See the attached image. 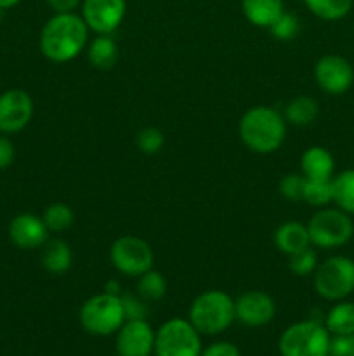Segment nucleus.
I'll return each mask as SVG.
<instances>
[{"label":"nucleus","instance_id":"obj_1","mask_svg":"<svg viewBox=\"0 0 354 356\" xmlns=\"http://www.w3.org/2000/svg\"><path fill=\"white\" fill-rule=\"evenodd\" d=\"M89 33L90 30L80 14H54L40 31V52L52 63L73 61L89 44Z\"/></svg>","mask_w":354,"mask_h":356},{"label":"nucleus","instance_id":"obj_2","mask_svg":"<svg viewBox=\"0 0 354 356\" xmlns=\"http://www.w3.org/2000/svg\"><path fill=\"white\" fill-rule=\"evenodd\" d=\"M287 120L273 106H252L242 115L238 134L243 145L257 155L278 152L287 138Z\"/></svg>","mask_w":354,"mask_h":356},{"label":"nucleus","instance_id":"obj_3","mask_svg":"<svg viewBox=\"0 0 354 356\" xmlns=\"http://www.w3.org/2000/svg\"><path fill=\"white\" fill-rule=\"evenodd\" d=\"M187 320L201 336H219L236 320L235 299L219 289L201 292L191 302Z\"/></svg>","mask_w":354,"mask_h":356},{"label":"nucleus","instance_id":"obj_4","mask_svg":"<svg viewBox=\"0 0 354 356\" xmlns=\"http://www.w3.org/2000/svg\"><path fill=\"white\" fill-rule=\"evenodd\" d=\"M78 320L83 330L90 336L106 337L117 334L127 318L120 296L103 291L83 302L78 312Z\"/></svg>","mask_w":354,"mask_h":356},{"label":"nucleus","instance_id":"obj_5","mask_svg":"<svg viewBox=\"0 0 354 356\" xmlns=\"http://www.w3.org/2000/svg\"><path fill=\"white\" fill-rule=\"evenodd\" d=\"M330 337L323 322L302 320L283 330L278 350L281 356H328Z\"/></svg>","mask_w":354,"mask_h":356},{"label":"nucleus","instance_id":"obj_6","mask_svg":"<svg viewBox=\"0 0 354 356\" xmlns=\"http://www.w3.org/2000/svg\"><path fill=\"white\" fill-rule=\"evenodd\" d=\"M311 245L332 250L349 243L354 235V222L347 212L339 207L318 209L307 222Z\"/></svg>","mask_w":354,"mask_h":356},{"label":"nucleus","instance_id":"obj_7","mask_svg":"<svg viewBox=\"0 0 354 356\" xmlns=\"http://www.w3.org/2000/svg\"><path fill=\"white\" fill-rule=\"evenodd\" d=\"M312 287L325 301L347 299L354 292V261L347 256H332L319 263L312 273Z\"/></svg>","mask_w":354,"mask_h":356},{"label":"nucleus","instance_id":"obj_8","mask_svg":"<svg viewBox=\"0 0 354 356\" xmlns=\"http://www.w3.org/2000/svg\"><path fill=\"white\" fill-rule=\"evenodd\" d=\"M201 334L187 318H170L155 332L156 356H200Z\"/></svg>","mask_w":354,"mask_h":356},{"label":"nucleus","instance_id":"obj_9","mask_svg":"<svg viewBox=\"0 0 354 356\" xmlns=\"http://www.w3.org/2000/svg\"><path fill=\"white\" fill-rule=\"evenodd\" d=\"M110 261L120 275L137 278L151 270L155 254L146 240L134 235H124L111 243Z\"/></svg>","mask_w":354,"mask_h":356},{"label":"nucleus","instance_id":"obj_10","mask_svg":"<svg viewBox=\"0 0 354 356\" xmlns=\"http://www.w3.org/2000/svg\"><path fill=\"white\" fill-rule=\"evenodd\" d=\"M314 82L330 96H342L353 87L354 68L344 56L326 54L314 65Z\"/></svg>","mask_w":354,"mask_h":356},{"label":"nucleus","instance_id":"obj_11","mask_svg":"<svg viewBox=\"0 0 354 356\" xmlns=\"http://www.w3.org/2000/svg\"><path fill=\"white\" fill-rule=\"evenodd\" d=\"M127 13L125 0H82L80 16L96 35H111L124 23Z\"/></svg>","mask_w":354,"mask_h":356},{"label":"nucleus","instance_id":"obj_12","mask_svg":"<svg viewBox=\"0 0 354 356\" xmlns=\"http://www.w3.org/2000/svg\"><path fill=\"white\" fill-rule=\"evenodd\" d=\"M33 117V99L23 89H9L0 94V134H17Z\"/></svg>","mask_w":354,"mask_h":356},{"label":"nucleus","instance_id":"obj_13","mask_svg":"<svg viewBox=\"0 0 354 356\" xmlns=\"http://www.w3.org/2000/svg\"><path fill=\"white\" fill-rule=\"evenodd\" d=\"M236 320L250 329L266 327L276 316V302L262 291H246L235 299Z\"/></svg>","mask_w":354,"mask_h":356},{"label":"nucleus","instance_id":"obj_14","mask_svg":"<svg viewBox=\"0 0 354 356\" xmlns=\"http://www.w3.org/2000/svg\"><path fill=\"white\" fill-rule=\"evenodd\" d=\"M118 356H151L155 353V330L148 320H125L115 339Z\"/></svg>","mask_w":354,"mask_h":356},{"label":"nucleus","instance_id":"obj_15","mask_svg":"<svg viewBox=\"0 0 354 356\" xmlns=\"http://www.w3.org/2000/svg\"><path fill=\"white\" fill-rule=\"evenodd\" d=\"M9 238L17 249L35 250L42 249L49 240V229L42 216L31 212H21L9 222Z\"/></svg>","mask_w":354,"mask_h":356},{"label":"nucleus","instance_id":"obj_16","mask_svg":"<svg viewBox=\"0 0 354 356\" xmlns=\"http://www.w3.org/2000/svg\"><path fill=\"white\" fill-rule=\"evenodd\" d=\"M301 172L305 179H332L335 176V159L323 146H311L301 156Z\"/></svg>","mask_w":354,"mask_h":356},{"label":"nucleus","instance_id":"obj_17","mask_svg":"<svg viewBox=\"0 0 354 356\" xmlns=\"http://www.w3.org/2000/svg\"><path fill=\"white\" fill-rule=\"evenodd\" d=\"M274 245L285 256L298 252V250L311 247L307 225H302L298 221H287L276 228L273 235Z\"/></svg>","mask_w":354,"mask_h":356},{"label":"nucleus","instance_id":"obj_18","mask_svg":"<svg viewBox=\"0 0 354 356\" xmlns=\"http://www.w3.org/2000/svg\"><path fill=\"white\" fill-rule=\"evenodd\" d=\"M40 264L47 273L65 275L73 264L71 247L61 238H49L42 245Z\"/></svg>","mask_w":354,"mask_h":356},{"label":"nucleus","instance_id":"obj_19","mask_svg":"<svg viewBox=\"0 0 354 356\" xmlns=\"http://www.w3.org/2000/svg\"><path fill=\"white\" fill-rule=\"evenodd\" d=\"M242 13L250 24L269 30L285 13L283 0H242Z\"/></svg>","mask_w":354,"mask_h":356},{"label":"nucleus","instance_id":"obj_20","mask_svg":"<svg viewBox=\"0 0 354 356\" xmlns=\"http://www.w3.org/2000/svg\"><path fill=\"white\" fill-rule=\"evenodd\" d=\"M118 44L111 35H96V38L87 44V61L99 72H108L118 61Z\"/></svg>","mask_w":354,"mask_h":356},{"label":"nucleus","instance_id":"obj_21","mask_svg":"<svg viewBox=\"0 0 354 356\" xmlns=\"http://www.w3.org/2000/svg\"><path fill=\"white\" fill-rule=\"evenodd\" d=\"M319 104L311 96H297L288 101L283 110V117L287 124L295 127H307L318 118Z\"/></svg>","mask_w":354,"mask_h":356},{"label":"nucleus","instance_id":"obj_22","mask_svg":"<svg viewBox=\"0 0 354 356\" xmlns=\"http://www.w3.org/2000/svg\"><path fill=\"white\" fill-rule=\"evenodd\" d=\"M323 325L330 332V336H342V334H354V302L337 301L325 315Z\"/></svg>","mask_w":354,"mask_h":356},{"label":"nucleus","instance_id":"obj_23","mask_svg":"<svg viewBox=\"0 0 354 356\" xmlns=\"http://www.w3.org/2000/svg\"><path fill=\"white\" fill-rule=\"evenodd\" d=\"M332 204L354 216V169H347L332 177Z\"/></svg>","mask_w":354,"mask_h":356},{"label":"nucleus","instance_id":"obj_24","mask_svg":"<svg viewBox=\"0 0 354 356\" xmlns=\"http://www.w3.org/2000/svg\"><path fill=\"white\" fill-rule=\"evenodd\" d=\"M304 3L319 19L339 21L351 13L354 0H304Z\"/></svg>","mask_w":354,"mask_h":356},{"label":"nucleus","instance_id":"obj_25","mask_svg":"<svg viewBox=\"0 0 354 356\" xmlns=\"http://www.w3.org/2000/svg\"><path fill=\"white\" fill-rule=\"evenodd\" d=\"M167 280L155 268L137 277V296L146 302H156L165 296Z\"/></svg>","mask_w":354,"mask_h":356},{"label":"nucleus","instance_id":"obj_26","mask_svg":"<svg viewBox=\"0 0 354 356\" xmlns=\"http://www.w3.org/2000/svg\"><path fill=\"white\" fill-rule=\"evenodd\" d=\"M42 219L47 226L49 233H62L71 228V225L75 222V214H73L71 207L68 204L54 202V204L45 207Z\"/></svg>","mask_w":354,"mask_h":356},{"label":"nucleus","instance_id":"obj_27","mask_svg":"<svg viewBox=\"0 0 354 356\" xmlns=\"http://www.w3.org/2000/svg\"><path fill=\"white\" fill-rule=\"evenodd\" d=\"M302 200L314 209L332 204V179H305Z\"/></svg>","mask_w":354,"mask_h":356},{"label":"nucleus","instance_id":"obj_28","mask_svg":"<svg viewBox=\"0 0 354 356\" xmlns=\"http://www.w3.org/2000/svg\"><path fill=\"white\" fill-rule=\"evenodd\" d=\"M288 257V270L295 275V277H309L318 268V254H316L314 247H305V249L298 250V252L290 254Z\"/></svg>","mask_w":354,"mask_h":356},{"label":"nucleus","instance_id":"obj_29","mask_svg":"<svg viewBox=\"0 0 354 356\" xmlns=\"http://www.w3.org/2000/svg\"><path fill=\"white\" fill-rule=\"evenodd\" d=\"M269 31L276 40L290 42L294 40L298 35V31H301V21H298V17L295 16L294 13L285 10V13L271 24Z\"/></svg>","mask_w":354,"mask_h":356},{"label":"nucleus","instance_id":"obj_30","mask_svg":"<svg viewBox=\"0 0 354 356\" xmlns=\"http://www.w3.org/2000/svg\"><path fill=\"white\" fill-rule=\"evenodd\" d=\"M135 145L144 155H156L165 145V136L158 127H144L135 136Z\"/></svg>","mask_w":354,"mask_h":356},{"label":"nucleus","instance_id":"obj_31","mask_svg":"<svg viewBox=\"0 0 354 356\" xmlns=\"http://www.w3.org/2000/svg\"><path fill=\"white\" fill-rule=\"evenodd\" d=\"M304 183L305 177L302 176V172H290L285 174L280 179V195L285 200L290 202H298L302 200V191H304Z\"/></svg>","mask_w":354,"mask_h":356},{"label":"nucleus","instance_id":"obj_32","mask_svg":"<svg viewBox=\"0 0 354 356\" xmlns=\"http://www.w3.org/2000/svg\"><path fill=\"white\" fill-rule=\"evenodd\" d=\"M120 298H121V302H124L125 318L146 320V315H148V306H146V301H142L139 296L124 294V292H121Z\"/></svg>","mask_w":354,"mask_h":356},{"label":"nucleus","instance_id":"obj_33","mask_svg":"<svg viewBox=\"0 0 354 356\" xmlns=\"http://www.w3.org/2000/svg\"><path fill=\"white\" fill-rule=\"evenodd\" d=\"M354 355V334L330 337L328 356H353Z\"/></svg>","mask_w":354,"mask_h":356},{"label":"nucleus","instance_id":"obj_34","mask_svg":"<svg viewBox=\"0 0 354 356\" xmlns=\"http://www.w3.org/2000/svg\"><path fill=\"white\" fill-rule=\"evenodd\" d=\"M200 356H242V351L236 344L228 343V341H217L201 350Z\"/></svg>","mask_w":354,"mask_h":356},{"label":"nucleus","instance_id":"obj_35","mask_svg":"<svg viewBox=\"0 0 354 356\" xmlns=\"http://www.w3.org/2000/svg\"><path fill=\"white\" fill-rule=\"evenodd\" d=\"M16 160V148L14 143L6 134H0V170L9 169Z\"/></svg>","mask_w":354,"mask_h":356},{"label":"nucleus","instance_id":"obj_36","mask_svg":"<svg viewBox=\"0 0 354 356\" xmlns=\"http://www.w3.org/2000/svg\"><path fill=\"white\" fill-rule=\"evenodd\" d=\"M47 6L54 10V14L61 13H75L80 6H82V0H45Z\"/></svg>","mask_w":354,"mask_h":356},{"label":"nucleus","instance_id":"obj_37","mask_svg":"<svg viewBox=\"0 0 354 356\" xmlns=\"http://www.w3.org/2000/svg\"><path fill=\"white\" fill-rule=\"evenodd\" d=\"M120 284H118L117 280H108L106 285H104V292H108V294H113V296H121V291H120Z\"/></svg>","mask_w":354,"mask_h":356},{"label":"nucleus","instance_id":"obj_38","mask_svg":"<svg viewBox=\"0 0 354 356\" xmlns=\"http://www.w3.org/2000/svg\"><path fill=\"white\" fill-rule=\"evenodd\" d=\"M21 0H0V10H7V9H12L19 3Z\"/></svg>","mask_w":354,"mask_h":356},{"label":"nucleus","instance_id":"obj_39","mask_svg":"<svg viewBox=\"0 0 354 356\" xmlns=\"http://www.w3.org/2000/svg\"><path fill=\"white\" fill-rule=\"evenodd\" d=\"M353 356H354V355H353Z\"/></svg>","mask_w":354,"mask_h":356}]
</instances>
